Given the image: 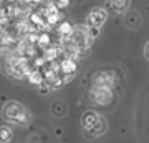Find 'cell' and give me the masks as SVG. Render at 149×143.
Returning a JSON list of instances; mask_svg holds the SVG:
<instances>
[{
    "mask_svg": "<svg viewBox=\"0 0 149 143\" xmlns=\"http://www.w3.org/2000/svg\"><path fill=\"white\" fill-rule=\"evenodd\" d=\"M129 5H131V0H106L108 10L114 15H123L124 12H128Z\"/></svg>",
    "mask_w": 149,
    "mask_h": 143,
    "instance_id": "5b68a950",
    "label": "cell"
},
{
    "mask_svg": "<svg viewBox=\"0 0 149 143\" xmlns=\"http://www.w3.org/2000/svg\"><path fill=\"white\" fill-rule=\"evenodd\" d=\"M93 85L103 87V88H113L114 87V75L111 72H100L93 77Z\"/></svg>",
    "mask_w": 149,
    "mask_h": 143,
    "instance_id": "277c9868",
    "label": "cell"
},
{
    "mask_svg": "<svg viewBox=\"0 0 149 143\" xmlns=\"http://www.w3.org/2000/svg\"><path fill=\"white\" fill-rule=\"evenodd\" d=\"M88 98H90V101L95 103V105L106 106L113 101L114 95H113L111 88H103V87H95V85H93L90 88V92H88Z\"/></svg>",
    "mask_w": 149,
    "mask_h": 143,
    "instance_id": "7a4b0ae2",
    "label": "cell"
},
{
    "mask_svg": "<svg viewBox=\"0 0 149 143\" xmlns=\"http://www.w3.org/2000/svg\"><path fill=\"white\" fill-rule=\"evenodd\" d=\"M144 57H146V60H149V42L146 43V47H144Z\"/></svg>",
    "mask_w": 149,
    "mask_h": 143,
    "instance_id": "4fadbf2b",
    "label": "cell"
},
{
    "mask_svg": "<svg viewBox=\"0 0 149 143\" xmlns=\"http://www.w3.org/2000/svg\"><path fill=\"white\" fill-rule=\"evenodd\" d=\"M61 68H63V73H66V75H70V77H73V73H74V63L71 62V60H65L63 63H61Z\"/></svg>",
    "mask_w": 149,
    "mask_h": 143,
    "instance_id": "30bf717a",
    "label": "cell"
},
{
    "mask_svg": "<svg viewBox=\"0 0 149 143\" xmlns=\"http://www.w3.org/2000/svg\"><path fill=\"white\" fill-rule=\"evenodd\" d=\"M2 117L3 120L12 125H20V127H27L30 123V115H28L27 108L22 105L20 101H7L3 108H2Z\"/></svg>",
    "mask_w": 149,
    "mask_h": 143,
    "instance_id": "6da1fadb",
    "label": "cell"
},
{
    "mask_svg": "<svg viewBox=\"0 0 149 143\" xmlns=\"http://www.w3.org/2000/svg\"><path fill=\"white\" fill-rule=\"evenodd\" d=\"M124 23H126V27H129V28H138V27H141V23H143V17H141V13L139 12H128V15H126V18H124Z\"/></svg>",
    "mask_w": 149,
    "mask_h": 143,
    "instance_id": "ba28073f",
    "label": "cell"
},
{
    "mask_svg": "<svg viewBox=\"0 0 149 143\" xmlns=\"http://www.w3.org/2000/svg\"><path fill=\"white\" fill-rule=\"evenodd\" d=\"M106 130H108V122H106V118L100 115L98 122H96L95 125H93V127L90 128V130H86L85 133L88 135V137L95 138V137H101L103 133H106Z\"/></svg>",
    "mask_w": 149,
    "mask_h": 143,
    "instance_id": "8992f818",
    "label": "cell"
},
{
    "mask_svg": "<svg viewBox=\"0 0 149 143\" xmlns=\"http://www.w3.org/2000/svg\"><path fill=\"white\" fill-rule=\"evenodd\" d=\"M108 20V12L104 8H93L86 17V27L100 30Z\"/></svg>",
    "mask_w": 149,
    "mask_h": 143,
    "instance_id": "3957f363",
    "label": "cell"
},
{
    "mask_svg": "<svg viewBox=\"0 0 149 143\" xmlns=\"http://www.w3.org/2000/svg\"><path fill=\"white\" fill-rule=\"evenodd\" d=\"M12 138H13V132H12L10 127H0V143H10Z\"/></svg>",
    "mask_w": 149,
    "mask_h": 143,
    "instance_id": "9c48e42d",
    "label": "cell"
},
{
    "mask_svg": "<svg viewBox=\"0 0 149 143\" xmlns=\"http://www.w3.org/2000/svg\"><path fill=\"white\" fill-rule=\"evenodd\" d=\"M98 118H100V115H98L96 111H93V110H88V111H85V113L81 115V127L85 128V132L90 130V128L98 122Z\"/></svg>",
    "mask_w": 149,
    "mask_h": 143,
    "instance_id": "52a82bcc",
    "label": "cell"
},
{
    "mask_svg": "<svg viewBox=\"0 0 149 143\" xmlns=\"http://www.w3.org/2000/svg\"><path fill=\"white\" fill-rule=\"evenodd\" d=\"M71 32H73V28H71L70 23H63V25L60 27V33L61 35H71Z\"/></svg>",
    "mask_w": 149,
    "mask_h": 143,
    "instance_id": "7c38bea8",
    "label": "cell"
},
{
    "mask_svg": "<svg viewBox=\"0 0 149 143\" xmlns=\"http://www.w3.org/2000/svg\"><path fill=\"white\" fill-rule=\"evenodd\" d=\"M28 78H30V82H32V83H35V85H40L43 82L42 75L38 73V72H32V73H28Z\"/></svg>",
    "mask_w": 149,
    "mask_h": 143,
    "instance_id": "8fae6325",
    "label": "cell"
}]
</instances>
